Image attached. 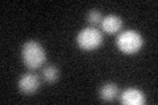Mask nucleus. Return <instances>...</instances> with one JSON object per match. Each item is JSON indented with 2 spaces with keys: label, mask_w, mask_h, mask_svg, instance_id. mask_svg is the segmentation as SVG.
Here are the masks:
<instances>
[{
  "label": "nucleus",
  "mask_w": 158,
  "mask_h": 105,
  "mask_svg": "<svg viewBox=\"0 0 158 105\" xmlns=\"http://www.w3.org/2000/svg\"><path fill=\"white\" fill-rule=\"evenodd\" d=\"M21 55H23L24 64L31 70H36L38 67H41L42 63L46 59L45 50L37 41H28L24 43Z\"/></svg>",
  "instance_id": "f257e3e1"
},
{
  "label": "nucleus",
  "mask_w": 158,
  "mask_h": 105,
  "mask_svg": "<svg viewBox=\"0 0 158 105\" xmlns=\"http://www.w3.org/2000/svg\"><path fill=\"white\" fill-rule=\"evenodd\" d=\"M117 47L125 54H135L142 47L144 39L140 33L135 30H127L123 32L117 37Z\"/></svg>",
  "instance_id": "f03ea898"
},
{
  "label": "nucleus",
  "mask_w": 158,
  "mask_h": 105,
  "mask_svg": "<svg viewBox=\"0 0 158 105\" xmlns=\"http://www.w3.org/2000/svg\"><path fill=\"white\" fill-rule=\"evenodd\" d=\"M78 46L83 50H94L103 42V34L95 28H85L77 37Z\"/></svg>",
  "instance_id": "7ed1b4c3"
},
{
  "label": "nucleus",
  "mask_w": 158,
  "mask_h": 105,
  "mask_svg": "<svg viewBox=\"0 0 158 105\" xmlns=\"http://www.w3.org/2000/svg\"><path fill=\"white\" fill-rule=\"evenodd\" d=\"M20 91L25 95H32L40 88V79L34 74H25L19 80Z\"/></svg>",
  "instance_id": "20e7f679"
},
{
  "label": "nucleus",
  "mask_w": 158,
  "mask_h": 105,
  "mask_svg": "<svg viewBox=\"0 0 158 105\" xmlns=\"http://www.w3.org/2000/svg\"><path fill=\"white\" fill-rule=\"evenodd\" d=\"M121 104L125 105H142L145 103V96L140 89L128 88L121 93Z\"/></svg>",
  "instance_id": "39448f33"
},
{
  "label": "nucleus",
  "mask_w": 158,
  "mask_h": 105,
  "mask_svg": "<svg viewBox=\"0 0 158 105\" xmlns=\"http://www.w3.org/2000/svg\"><path fill=\"white\" fill-rule=\"evenodd\" d=\"M123 28V20L116 14H108L102 20V29L103 32L108 34H115Z\"/></svg>",
  "instance_id": "423d86ee"
},
{
  "label": "nucleus",
  "mask_w": 158,
  "mask_h": 105,
  "mask_svg": "<svg viewBox=\"0 0 158 105\" xmlns=\"http://www.w3.org/2000/svg\"><path fill=\"white\" fill-rule=\"evenodd\" d=\"M117 86L115 83H107L100 88V97L104 101H111L117 96Z\"/></svg>",
  "instance_id": "0eeeda50"
},
{
  "label": "nucleus",
  "mask_w": 158,
  "mask_h": 105,
  "mask_svg": "<svg viewBox=\"0 0 158 105\" xmlns=\"http://www.w3.org/2000/svg\"><path fill=\"white\" fill-rule=\"evenodd\" d=\"M59 76V71L56 66H48L44 70V79L48 83H54Z\"/></svg>",
  "instance_id": "6e6552de"
},
{
  "label": "nucleus",
  "mask_w": 158,
  "mask_h": 105,
  "mask_svg": "<svg viewBox=\"0 0 158 105\" xmlns=\"http://www.w3.org/2000/svg\"><path fill=\"white\" fill-rule=\"evenodd\" d=\"M87 20H88V22H91V24H100L102 22V13L96 11V9H92V11H90V13L87 14Z\"/></svg>",
  "instance_id": "1a4fd4ad"
}]
</instances>
